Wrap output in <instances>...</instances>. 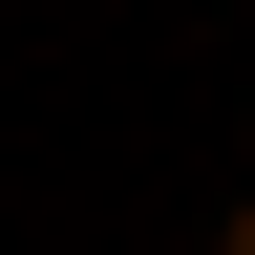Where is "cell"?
I'll use <instances>...</instances> for the list:
<instances>
[{
    "instance_id": "1",
    "label": "cell",
    "mask_w": 255,
    "mask_h": 255,
    "mask_svg": "<svg viewBox=\"0 0 255 255\" xmlns=\"http://www.w3.org/2000/svg\"><path fill=\"white\" fill-rule=\"evenodd\" d=\"M213 255H255V213H234V234H213Z\"/></svg>"
}]
</instances>
